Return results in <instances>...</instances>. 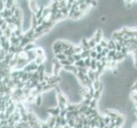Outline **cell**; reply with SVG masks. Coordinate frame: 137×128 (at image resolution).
<instances>
[{
  "instance_id": "e0dca14e",
  "label": "cell",
  "mask_w": 137,
  "mask_h": 128,
  "mask_svg": "<svg viewBox=\"0 0 137 128\" xmlns=\"http://www.w3.org/2000/svg\"><path fill=\"white\" fill-rule=\"evenodd\" d=\"M45 27H44V26L43 25H40V26H37V28L35 29L34 30V32L36 33H42V32H43L44 30H45Z\"/></svg>"
},
{
  "instance_id": "3957f363",
  "label": "cell",
  "mask_w": 137,
  "mask_h": 128,
  "mask_svg": "<svg viewBox=\"0 0 137 128\" xmlns=\"http://www.w3.org/2000/svg\"><path fill=\"white\" fill-rule=\"evenodd\" d=\"M26 54H27V57H28V60L29 62H34L35 58L37 57V56L35 54L34 50H30V51H27Z\"/></svg>"
},
{
  "instance_id": "cb8c5ba5",
  "label": "cell",
  "mask_w": 137,
  "mask_h": 128,
  "mask_svg": "<svg viewBox=\"0 0 137 128\" xmlns=\"http://www.w3.org/2000/svg\"><path fill=\"white\" fill-rule=\"evenodd\" d=\"M24 74H25V72L23 71V70H19V76H18V77H19L20 79H22V76L24 75Z\"/></svg>"
},
{
  "instance_id": "d6986e66",
  "label": "cell",
  "mask_w": 137,
  "mask_h": 128,
  "mask_svg": "<svg viewBox=\"0 0 137 128\" xmlns=\"http://www.w3.org/2000/svg\"><path fill=\"white\" fill-rule=\"evenodd\" d=\"M7 40H9V39H7L5 35H3V36L0 37V44H5Z\"/></svg>"
},
{
  "instance_id": "7402d4cb",
  "label": "cell",
  "mask_w": 137,
  "mask_h": 128,
  "mask_svg": "<svg viewBox=\"0 0 137 128\" xmlns=\"http://www.w3.org/2000/svg\"><path fill=\"white\" fill-rule=\"evenodd\" d=\"M5 9V1H0V12Z\"/></svg>"
},
{
  "instance_id": "603a6c76",
  "label": "cell",
  "mask_w": 137,
  "mask_h": 128,
  "mask_svg": "<svg viewBox=\"0 0 137 128\" xmlns=\"http://www.w3.org/2000/svg\"><path fill=\"white\" fill-rule=\"evenodd\" d=\"M41 128H50V127H49V126H48V124L46 122H42Z\"/></svg>"
},
{
  "instance_id": "9a60e30c",
  "label": "cell",
  "mask_w": 137,
  "mask_h": 128,
  "mask_svg": "<svg viewBox=\"0 0 137 128\" xmlns=\"http://www.w3.org/2000/svg\"><path fill=\"white\" fill-rule=\"evenodd\" d=\"M12 32H13V31L10 30V29H9V28H7L5 31H4V35H5V36L7 38V39H9V38L11 37Z\"/></svg>"
},
{
  "instance_id": "7c38bea8",
  "label": "cell",
  "mask_w": 137,
  "mask_h": 128,
  "mask_svg": "<svg viewBox=\"0 0 137 128\" xmlns=\"http://www.w3.org/2000/svg\"><path fill=\"white\" fill-rule=\"evenodd\" d=\"M44 8H45V7H43V6L39 7V9H38V11L34 14L35 17L37 18V19H39V18H40L42 16V15H43V9H44Z\"/></svg>"
},
{
  "instance_id": "9c48e42d",
  "label": "cell",
  "mask_w": 137,
  "mask_h": 128,
  "mask_svg": "<svg viewBox=\"0 0 137 128\" xmlns=\"http://www.w3.org/2000/svg\"><path fill=\"white\" fill-rule=\"evenodd\" d=\"M35 54L37 57H41V56H45V50H44L43 48L41 47H37L35 48Z\"/></svg>"
},
{
  "instance_id": "6da1fadb",
  "label": "cell",
  "mask_w": 137,
  "mask_h": 128,
  "mask_svg": "<svg viewBox=\"0 0 137 128\" xmlns=\"http://www.w3.org/2000/svg\"><path fill=\"white\" fill-rule=\"evenodd\" d=\"M38 67H39V66H38L34 62H31L28 65L25 66L22 70H23L25 73H33V72L37 71Z\"/></svg>"
},
{
  "instance_id": "2e32d148",
  "label": "cell",
  "mask_w": 137,
  "mask_h": 128,
  "mask_svg": "<svg viewBox=\"0 0 137 128\" xmlns=\"http://www.w3.org/2000/svg\"><path fill=\"white\" fill-rule=\"evenodd\" d=\"M13 33H14V34H15V37H19V36H21L22 34H23V33H22V29L15 28V30L13 31Z\"/></svg>"
},
{
  "instance_id": "ffe728a7",
  "label": "cell",
  "mask_w": 137,
  "mask_h": 128,
  "mask_svg": "<svg viewBox=\"0 0 137 128\" xmlns=\"http://www.w3.org/2000/svg\"><path fill=\"white\" fill-rule=\"evenodd\" d=\"M9 123H8V119H2L0 121V126H8Z\"/></svg>"
},
{
  "instance_id": "484cf974",
  "label": "cell",
  "mask_w": 137,
  "mask_h": 128,
  "mask_svg": "<svg viewBox=\"0 0 137 128\" xmlns=\"http://www.w3.org/2000/svg\"><path fill=\"white\" fill-rule=\"evenodd\" d=\"M3 35H4V31L0 28V37H1V36H3Z\"/></svg>"
},
{
  "instance_id": "5bb4252c",
  "label": "cell",
  "mask_w": 137,
  "mask_h": 128,
  "mask_svg": "<svg viewBox=\"0 0 137 128\" xmlns=\"http://www.w3.org/2000/svg\"><path fill=\"white\" fill-rule=\"evenodd\" d=\"M35 80H39V74H38L37 71H35L33 73V75H32V78L30 79V81L33 82V81Z\"/></svg>"
},
{
  "instance_id": "52a82bcc",
  "label": "cell",
  "mask_w": 137,
  "mask_h": 128,
  "mask_svg": "<svg viewBox=\"0 0 137 128\" xmlns=\"http://www.w3.org/2000/svg\"><path fill=\"white\" fill-rule=\"evenodd\" d=\"M46 55H45V56L36 57L34 60V62L39 66V65H41V64H44V62H46Z\"/></svg>"
},
{
  "instance_id": "ba28073f",
  "label": "cell",
  "mask_w": 137,
  "mask_h": 128,
  "mask_svg": "<svg viewBox=\"0 0 137 128\" xmlns=\"http://www.w3.org/2000/svg\"><path fill=\"white\" fill-rule=\"evenodd\" d=\"M35 48H36V46H35V44H33V43L28 44H27V45L23 48V51L27 52V51L33 50H35Z\"/></svg>"
},
{
  "instance_id": "8992f818",
  "label": "cell",
  "mask_w": 137,
  "mask_h": 128,
  "mask_svg": "<svg viewBox=\"0 0 137 128\" xmlns=\"http://www.w3.org/2000/svg\"><path fill=\"white\" fill-rule=\"evenodd\" d=\"M46 123L48 124V126H49L50 128H54L55 124H56V117H53V116L48 117L47 120H46Z\"/></svg>"
},
{
  "instance_id": "8fae6325",
  "label": "cell",
  "mask_w": 137,
  "mask_h": 128,
  "mask_svg": "<svg viewBox=\"0 0 137 128\" xmlns=\"http://www.w3.org/2000/svg\"><path fill=\"white\" fill-rule=\"evenodd\" d=\"M55 57L57 59L58 62H61V61H64V60H67V57L63 53H61V54H57V55H55Z\"/></svg>"
},
{
  "instance_id": "5b68a950",
  "label": "cell",
  "mask_w": 137,
  "mask_h": 128,
  "mask_svg": "<svg viewBox=\"0 0 137 128\" xmlns=\"http://www.w3.org/2000/svg\"><path fill=\"white\" fill-rule=\"evenodd\" d=\"M35 106L36 107H41L42 103H43V97L41 94H39L38 96L35 97Z\"/></svg>"
},
{
  "instance_id": "44dd1931",
  "label": "cell",
  "mask_w": 137,
  "mask_h": 128,
  "mask_svg": "<svg viewBox=\"0 0 137 128\" xmlns=\"http://www.w3.org/2000/svg\"><path fill=\"white\" fill-rule=\"evenodd\" d=\"M46 20V18L44 17V16H41L40 18H39V19H37V22H38V26H40V25H42V23L44 22V21Z\"/></svg>"
},
{
  "instance_id": "30bf717a",
  "label": "cell",
  "mask_w": 137,
  "mask_h": 128,
  "mask_svg": "<svg viewBox=\"0 0 137 128\" xmlns=\"http://www.w3.org/2000/svg\"><path fill=\"white\" fill-rule=\"evenodd\" d=\"M15 1H13V0H7V1H5V9H10V8L15 4Z\"/></svg>"
},
{
  "instance_id": "d4e9b609",
  "label": "cell",
  "mask_w": 137,
  "mask_h": 128,
  "mask_svg": "<svg viewBox=\"0 0 137 128\" xmlns=\"http://www.w3.org/2000/svg\"><path fill=\"white\" fill-rule=\"evenodd\" d=\"M14 128H22V127H21V126H20L19 123H16L15 125V127H14Z\"/></svg>"
},
{
  "instance_id": "ac0fdd59",
  "label": "cell",
  "mask_w": 137,
  "mask_h": 128,
  "mask_svg": "<svg viewBox=\"0 0 137 128\" xmlns=\"http://www.w3.org/2000/svg\"><path fill=\"white\" fill-rule=\"evenodd\" d=\"M18 8H19V7H18V5L16 4H15H15H14L13 6L11 7V8H10V9H9V10L11 11V13H12V15H14V14H15V10H16V9H17Z\"/></svg>"
},
{
  "instance_id": "4fadbf2b",
  "label": "cell",
  "mask_w": 137,
  "mask_h": 128,
  "mask_svg": "<svg viewBox=\"0 0 137 128\" xmlns=\"http://www.w3.org/2000/svg\"><path fill=\"white\" fill-rule=\"evenodd\" d=\"M18 76H19V70H12L10 73V78L11 79H14V78H17ZM19 78V77H18Z\"/></svg>"
},
{
  "instance_id": "7a4b0ae2",
  "label": "cell",
  "mask_w": 137,
  "mask_h": 128,
  "mask_svg": "<svg viewBox=\"0 0 137 128\" xmlns=\"http://www.w3.org/2000/svg\"><path fill=\"white\" fill-rule=\"evenodd\" d=\"M28 6L30 10L32 11V14H35L39 9V6H38V3L37 1H28Z\"/></svg>"
},
{
  "instance_id": "277c9868",
  "label": "cell",
  "mask_w": 137,
  "mask_h": 128,
  "mask_svg": "<svg viewBox=\"0 0 137 128\" xmlns=\"http://www.w3.org/2000/svg\"><path fill=\"white\" fill-rule=\"evenodd\" d=\"M30 26L31 28H33V30L37 28L38 26V22H37V18L35 17L34 14H32L31 15V19H30Z\"/></svg>"
}]
</instances>
